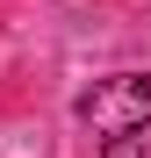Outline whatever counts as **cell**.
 Listing matches in <instances>:
<instances>
[{"label": "cell", "instance_id": "cell-1", "mask_svg": "<svg viewBox=\"0 0 151 158\" xmlns=\"http://www.w3.org/2000/svg\"><path fill=\"white\" fill-rule=\"evenodd\" d=\"M79 115L101 129V137L144 129V122H151V79H144V72H115V79H94V94H79Z\"/></svg>", "mask_w": 151, "mask_h": 158}, {"label": "cell", "instance_id": "cell-2", "mask_svg": "<svg viewBox=\"0 0 151 158\" xmlns=\"http://www.w3.org/2000/svg\"><path fill=\"white\" fill-rule=\"evenodd\" d=\"M108 158H144V144H137V129H122V137H108Z\"/></svg>", "mask_w": 151, "mask_h": 158}]
</instances>
